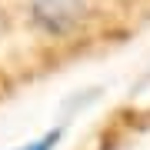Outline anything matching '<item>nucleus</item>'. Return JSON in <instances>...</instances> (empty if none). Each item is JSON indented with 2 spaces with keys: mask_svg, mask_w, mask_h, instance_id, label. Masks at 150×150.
<instances>
[{
  "mask_svg": "<svg viewBox=\"0 0 150 150\" xmlns=\"http://www.w3.org/2000/svg\"><path fill=\"white\" fill-rule=\"evenodd\" d=\"M54 140H57V134H47L43 140H37V144H30V147H23V150H50V147H54Z\"/></svg>",
  "mask_w": 150,
  "mask_h": 150,
  "instance_id": "f03ea898",
  "label": "nucleus"
},
{
  "mask_svg": "<svg viewBox=\"0 0 150 150\" xmlns=\"http://www.w3.org/2000/svg\"><path fill=\"white\" fill-rule=\"evenodd\" d=\"M37 20H43V27L50 30H67L77 23V17L83 10V0H30Z\"/></svg>",
  "mask_w": 150,
  "mask_h": 150,
  "instance_id": "f257e3e1",
  "label": "nucleus"
}]
</instances>
